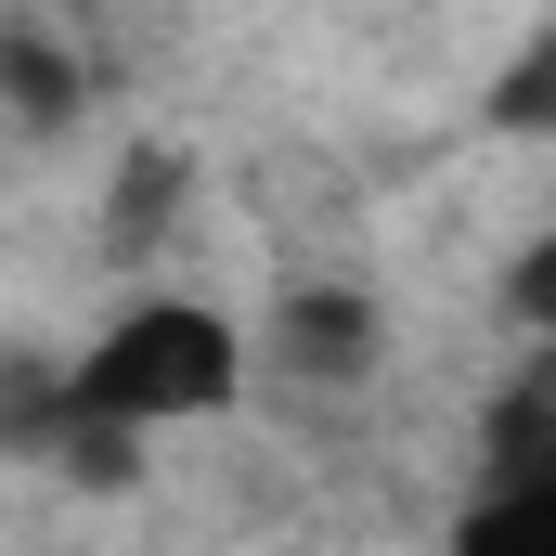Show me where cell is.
<instances>
[{
	"instance_id": "cell-1",
	"label": "cell",
	"mask_w": 556,
	"mask_h": 556,
	"mask_svg": "<svg viewBox=\"0 0 556 556\" xmlns=\"http://www.w3.org/2000/svg\"><path fill=\"white\" fill-rule=\"evenodd\" d=\"M65 402H78V415H104V427L220 415V402H233V337H220V311L155 298V311H130V324L78 363V389H65Z\"/></svg>"
},
{
	"instance_id": "cell-2",
	"label": "cell",
	"mask_w": 556,
	"mask_h": 556,
	"mask_svg": "<svg viewBox=\"0 0 556 556\" xmlns=\"http://www.w3.org/2000/svg\"><path fill=\"white\" fill-rule=\"evenodd\" d=\"M285 363H298V376H363V363H376V311H363L350 285L285 298Z\"/></svg>"
},
{
	"instance_id": "cell-3",
	"label": "cell",
	"mask_w": 556,
	"mask_h": 556,
	"mask_svg": "<svg viewBox=\"0 0 556 556\" xmlns=\"http://www.w3.org/2000/svg\"><path fill=\"white\" fill-rule=\"evenodd\" d=\"M453 556H556V466L505 479V492L466 518V544H453Z\"/></svg>"
},
{
	"instance_id": "cell-4",
	"label": "cell",
	"mask_w": 556,
	"mask_h": 556,
	"mask_svg": "<svg viewBox=\"0 0 556 556\" xmlns=\"http://www.w3.org/2000/svg\"><path fill=\"white\" fill-rule=\"evenodd\" d=\"M492 117H505V130H531V142H556V39H531V52L492 78Z\"/></svg>"
},
{
	"instance_id": "cell-5",
	"label": "cell",
	"mask_w": 556,
	"mask_h": 556,
	"mask_svg": "<svg viewBox=\"0 0 556 556\" xmlns=\"http://www.w3.org/2000/svg\"><path fill=\"white\" fill-rule=\"evenodd\" d=\"M0 65H13V117H26V130H65V117H78V78H65L39 39H13Z\"/></svg>"
},
{
	"instance_id": "cell-6",
	"label": "cell",
	"mask_w": 556,
	"mask_h": 556,
	"mask_svg": "<svg viewBox=\"0 0 556 556\" xmlns=\"http://www.w3.org/2000/svg\"><path fill=\"white\" fill-rule=\"evenodd\" d=\"M168 194H181V168H168V155H130V181H117V247H155V233H168Z\"/></svg>"
},
{
	"instance_id": "cell-7",
	"label": "cell",
	"mask_w": 556,
	"mask_h": 556,
	"mask_svg": "<svg viewBox=\"0 0 556 556\" xmlns=\"http://www.w3.org/2000/svg\"><path fill=\"white\" fill-rule=\"evenodd\" d=\"M518 311L556 337V247H531V260H518Z\"/></svg>"
}]
</instances>
